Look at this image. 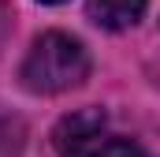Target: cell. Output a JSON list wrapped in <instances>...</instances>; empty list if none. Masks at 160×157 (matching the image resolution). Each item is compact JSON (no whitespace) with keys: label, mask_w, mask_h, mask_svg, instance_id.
Returning <instances> with one entry per match:
<instances>
[{"label":"cell","mask_w":160,"mask_h":157,"mask_svg":"<svg viewBox=\"0 0 160 157\" xmlns=\"http://www.w3.org/2000/svg\"><path fill=\"white\" fill-rule=\"evenodd\" d=\"M89 78V52L78 38L63 34V30H45L34 38L22 68H19V82L30 94H67Z\"/></svg>","instance_id":"obj_1"},{"label":"cell","mask_w":160,"mask_h":157,"mask_svg":"<svg viewBox=\"0 0 160 157\" xmlns=\"http://www.w3.org/2000/svg\"><path fill=\"white\" fill-rule=\"evenodd\" d=\"M38 4H63V0H38Z\"/></svg>","instance_id":"obj_6"},{"label":"cell","mask_w":160,"mask_h":157,"mask_svg":"<svg viewBox=\"0 0 160 157\" xmlns=\"http://www.w3.org/2000/svg\"><path fill=\"white\" fill-rule=\"evenodd\" d=\"M4 38H8V11L0 8V45H4Z\"/></svg>","instance_id":"obj_5"},{"label":"cell","mask_w":160,"mask_h":157,"mask_svg":"<svg viewBox=\"0 0 160 157\" xmlns=\"http://www.w3.org/2000/svg\"><path fill=\"white\" fill-rule=\"evenodd\" d=\"M104 127H108V120H104L101 109H78V112H71V116H63L60 123H56L52 142H56V150L63 154V150H71L75 142L97 135V131H104Z\"/></svg>","instance_id":"obj_3"},{"label":"cell","mask_w":160,"mask_h":157,"mask_svg":"<svg viewBox=\"0 0 160 157\" xmlns=\"http://www.w3.org/2000/svg\"><path fill=\"white\" fill-rule=\"evenodd\" d=\"M60 157H145L138 142L123 138V135H108V131H97L89 138L75 142L71 150H63Z\"/></svg>","instance_id":"obj_4"},{"label":"cell","mask_w":160,"mask_h":157,"mask_svg":"<svg viewBox=\"0 0 160 157\" xmlns=\"http://www.w3.org/2000/svg\"><path fill=\"white\" fill-rule=\"evenodd\" d=\"M149 0H86V15L101 30H130L145 15Z\"/></svg>","instance_id":"obj_2"}]
</instances>
